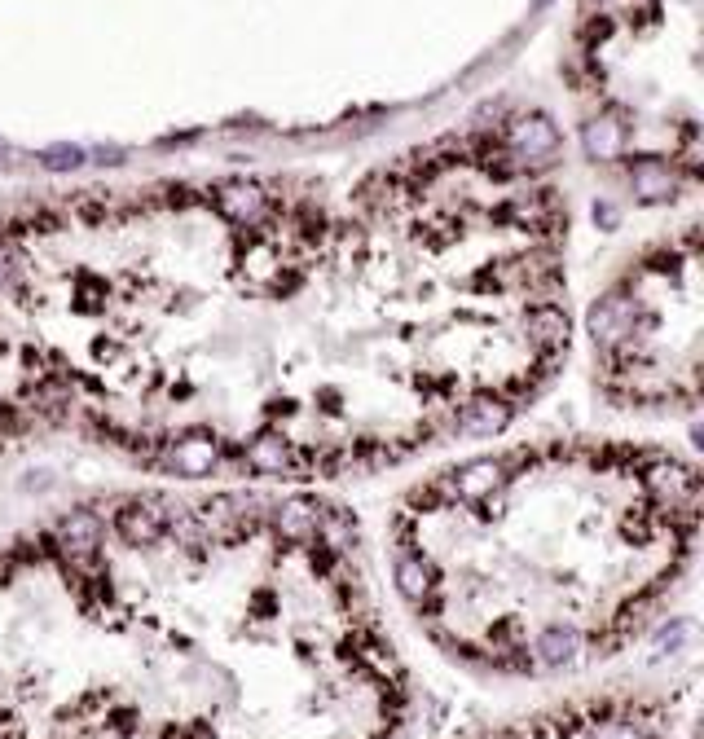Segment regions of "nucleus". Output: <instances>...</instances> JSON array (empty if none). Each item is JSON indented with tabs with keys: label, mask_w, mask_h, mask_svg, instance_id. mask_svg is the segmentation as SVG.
<instances>
[{
	"label": "nucleus",
	"mask_w": 704,
	"mask_h": 739,
	"mask_svg": "<svg viewBox=\"0 0 704 739\" xmlns=\"http://www.w3.org/2000/svg\"><path fill=\"white\" fill-rule=\"evenodd\" d=\"M700 234L660 242L594 300L590 361L594 388L616 410H700Z\"/></svg>",
	"instance_id": "39448f33"
},
{
	"label": "nucleus",
	"mask_w": 704,
	"mask_h": 739,
	"mask_svg": "<svg viewBox=\"0 0 704 739\" xmlns=\"http://www.w3.org/2000/svg\"><path fill=\"white\" fill-rule=\"evenodd\" d=\"M467 739H678V709L660 696L608 691L484 726Z\"/></svg>",
	"instance_id": "423d86ee"
},
{
	"label": "nucleus",
	"mask_w": 704,
	"mask_h": 739,
	"mask_svg": "<svg viewBox=\"0 0 704 739\" xmlns=\"http://www.w3.org/2000/svg\"><path fill=\"white\" fill-rule=\"evenodd\" d=\"M0 739H132L128 656L80 502L0 537Z\"/></svg>",
	"instance_id": "20e7f679"
},
{
	"label": "nucleus",
	"mask_w": 704,
	"mask_h": 739,
	"mask_svg": "<svg viewBox=\"0 0 704 739\" xmlns=\"http://www.w3.org/2000/svg\"><path fill=\"white\" fill-rule=\"evenodd\" d=\"M80 506L132 739H410V669L339 502L132 489Z\"/></svg>",
	"instance_id": "f03ea898"
},
{
	"label": "nucleus",
	"mask_w": 704,
	"mask_h": 739,
	"mask_svg": "<svg viewBox=\"0 0 704 739\" xmlns=\"http://www.w3.org/2000/svg\"><path fill=\"white\" fill-rule=\"evenodd\" d=\"M700 471L638 440H533L401 493L392 581L418 630L493 678H559L638 643L696 564Z\"/></svg>",
	"instance_id": "7ed1b4c3"
},
{
	"label": "nucleus",
	"mask_w": 704,
	"mask_h": 739,
	"mask_svg": "<svg viewBox=\"0 0 704 739\" xmlns=\"http://www.w3.org/2000/svg\"><path fill=\"white\" fill-rule=\"evenodd\" d=\"M80 163H84V150L80 146H53V150H44V168H49V172L80 168Z\"/></svg>",
	"instance_id": "0eeeda50"
},
{
	"label": "nucleus",
	"mask_w": 704,
	"mask_h": 739,
	"mask_svg": "<svg viewBox=\"0 0 704 739\" xmlns=\"http://www.w3.org/2000/svg\"><path fill=\"white\" fill-rule=\"evenodd\" d=\"M511 128L374 172L0 216V458L84 440L176 480L374 476L493 436L572 344L568 212Z\"/></svg>",
	"instance_id": "f257e3e1"
}]
</instances>
